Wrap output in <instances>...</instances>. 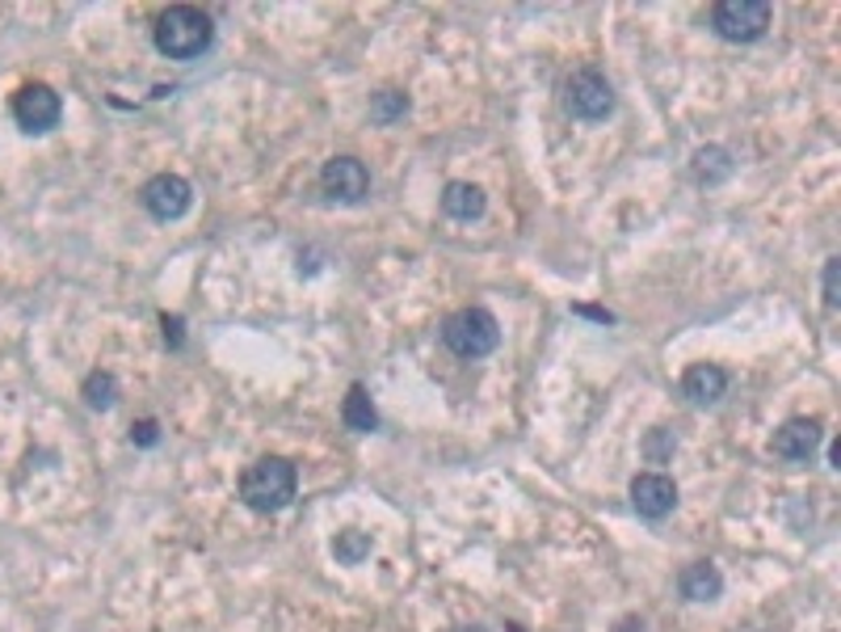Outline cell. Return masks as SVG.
<instances>
[{
  "mask_svg": "<svg viewBox=\"0 0 841 632\" xmlns=\"http://www.w3.org/2000/svg\"><path fill=\"white\" fill-rule=\"evenodd\" d=\"M152 38H156V51H160V56L190 63L211 47L215 22H211V13L194 9V4H173V9H165V13L156 17Z\"/></svg>",
  "mask_w": 841,
  "mask_h": 632,
  "instance_id": "1",
  "label": "cell"
},
{
  "mask_svg": "<svg viewBox=\"0 0 841 632\" xmlns=\"http://www.w3.org/2000/svg\"><path fill=\"white\" fill-rule=\"evenodd\" d=\"M295 485H299L295 464L283 460V455H265V460H257V464L240 477V502L257 514L287 511L290 502H295Z\"/></svg>",
  "mask_w": 841,
  "mask_h": 632,
  "instance_id": "2",
  "label": "cell"
},
{
  "mask_svg": "<svg viewBox=\"0 0 841 632\" xmlns=\"http://www.w3.org/2000/svg\"><path fill=\"white\" fill-rule=\"evenodd\" d=\"M442 342H446V350L459 355V359H471V362L489 359L496 346H501V325H496V317L489 308H459V312L446 317Z\"/></svg>",
  "mask_w": 841,
  "mask_h": 632,
  "instance_id": "3",
  "label": "cell"
},
{
  "mask_svg": "<svg viewBox=\"0 0 841 632\" xmlns=\"http://www.w3.org/2000/svg\"><path fill=\"white\" fill-rule=\"evenodd\" d=\"M564 110L577 122H602L614 110V85L598 68H577L564 81Z\"/></svg>",
  "mask_w": 841,
  "mask_h": 632,
  "instance_id": "4",
  "label": "cell"
},
{
  "mask_svg": "<svg viewBox=\"0 0 841 632\" xmlns=\"http://www.w3.org/2000/svg\"><path fill=\"white\" fill-rule=\"evenodd\" d=\"M774 9L766 0H720L711 9V31L728 38V43H757L770 31Z\"/></svg>",
  "mask_w": 841,
  "mask_h": 632,
  "instance_id": "5",
  "label": "cell"
},
{
  "mask_svg": "<svg viewBox=\"0 0 841 632\" xmlns=\"http://www.w3.org/2000/svg\"><path fill=\"white\" fill-rule=\"evenodd\" d=\"M59 119H63V102H59V93L51 85L34 81V85L17 90V97H13V122L26 135H43V131L59 127Z\"/></svg>",
  "mask_w": 841,
  "mask_h": 632,
  "instance_id": "6",
  "label": "cell"
},
{
  "mask_svg": "<svg viewBox=\"0 0 841 632\" xmlns=\"http://www.w3.org/2000/svg\"><path fill=\"white\" fill-rule=\"evenodd\" d=\"M144 207L152 219H160V224H173L181 219L185 211L194 207V190H190V181L177 178V174H156V178L144 186Z\"/></svg>",
  "mask_w": 841,
  "mask_h": 632,
  "instance_id": "7",
  "label": "cell"
},
{
  "mask_svg": "<svg viewBox=\"0 0 841 632\" xmlns=\"http://www.w3.org/2000/svg\"><path fill=\"white\" fill-rule=\"evenodd\" d=\"M320 186L333 203H362L367 190H371V174L358 156H333L324 169H320Z\"/></svg>",
  "mask_w": 841,
  "mask_h": 632,
  "instance_id": "8",
  "label": "cell"
},
{
  "mask_svg": "<svg viewBox=\"0 0 841 632\" xmlns=\"http://www.w3.org/2000/svg\"><path fill=\"white\" fill-rule=\"evenodd\" d=\"M820 439H825V426L816 418H791L774 430V443H770V448H774V455H783V460L804 464V460H813L816 455Z\"/></svg>",
  "mask_w": 841,
  "mask_h": 632,
  "instance_id": "9",
  "label": "cell"
},
{
  "mask_svg": "<svg viewBox=\"0 0 841 632\" xmlns=\"http://www.w3.org/2000/svg\"><path fill=\"white\" fill-rule=\"evenodd\" d=\"M632 506H636L644 518H665L673 506H677V485L665 473H639L632 481Z\"/></svg>",
  "mask_w": 841,
  "mask_h": 632,
  "instance_id": "10",
  "label": "cell"
},
{
  "mask_svg": "<svg viewBox=\"0 0 841 632\" xmlns=\"http://www.w3.org/2000/svg\"><path fill=\"white\" fill-rule=\"evenodd\" d=\"M728 392V371L716 362H695L686 375H682V396L695 401V405H716Z\"/></svg>",
  "mask_w": 841,
  "mask_h": 632,
  "instance_id": "11",
  "label": "cell"
},
{
  "mask_svg": "<svg viewBox=\"0 0 841 632\" xmlns=\"http://www.w3.org/2000/svg\"><path fill=\"white\" fill-rule=\"evenodd\" d=\"M677 591H682V599L690 603H711L724 595V577H720V570L711 561H695V565H686L677 573Z\"/></svg>",
  "mask_w": 841,
  "mask_h": 632,
  "instance_id": "12",
  "label": "cell"
},
{
  "mask_svg": "<svg viewBox=\"0 0 841 632\" xmlns=\"http://www.w3.org/2000/svg\"><path fill=\"white\" fill-rule=\"evenodd\" d=\"M489 207V199H484V190L480 186H471V181H450L446 190H442V211L450 215V219H480Z\"/></svg>",
  "mask_w": 841,
  "mask_h": 632,
  "instance_id": "13",
  "label": "cell"
},
{
  "mask_svg": "<svg viewBox=\"0 0 841 632\" xmlns=\"http://www.w3.org/2000/svg\"><path fill=\"white\" fill-rule=\"evenodd\" d=\"M341 421H346L353 434H371L379 426V414H375V401H371V392L362 389V384H353L346 392V405H341Z\"/></svg>",
  "mask_w": 841,
  "mask_h": 632,
  "instance_id": "14",
  "label": "cell"
},
{
  "mask_svg": "<svg viewBox=\"0 0 841 632\" xmlns=\"http://www.w3.org/2000/svg\"><path fill=\"white\" fill-rule=\"evenodd\" d=\"M690 174H695L698 186H716V181H724L732 174V156L724 148H698L695 160H690Z\"/></svg>",
  "mask_w": 841,
  "mask_h": 632,
  "instance_id": "15",
  "label": "cell"
},
{
  "mask_svg": "<svg viewBox=\"0 0 841 632\" xmlns=\"http://www.w3.org/2000/svg\"><path fill=\"white\" fill-rule=\"evenodd\" d=\"M81 396H85V405L88 409H115V401H118V380L110 375V371H88L85 375V384H81Z\"/></svg>",
  "mask_w": 841,
  "mask_h": 632,
  "instance_id": "16",
  "label": "cell"
},
{
  "mask_svg": "<svg viewBox=\"0 0 841 632\" xmlns=\"http://www.w3.org/2000/svg\"><path fill=\"white\" fill-rule=\"evenodd\" d=\"M333 557L341 561V565H362L367 557H371V536L367 532H337V540H333Z\"/></svg>",
  "mask_w": 841,
  "mask_h": 632,
  "instance_id": "17",
  "label": "cell"
},
{
  "mask_svg": "<svg viewBox=\"0 0 841 632\" xmlns=\"http://www.w3.org/2000/svg\"><path fill=\"white\" fill-rule=\"evenodd\" d=\"M405 110H408V97L405 93H396V90H383L371 97V119L375 122H396V119H405Z\"/></svg>",
  "mask_w": 841,
  "mask_h": 632,
  "instance_id": "18",
  "label": "cell"
},
{
  "mask_svg": "<svg viewBox=\"0 0 841 632\" xmlns=\"http://www.w3.org/2000/svg\"><path fill=\"white\" fill-rule=\"evenodd\" d=\"M673 448H677V439H673L669 430H652V434H648V443H644V452H648L652 464H661L665 455H673Z\"/></svg>",
  "mask_w": 841,
  "mask_h": 632,
  "instance_id": "19",
  "label": "cell"
},
{
  "mask_svg": "<svg viewBox=\"0 0 841 632\" xmlns=\"http://www.w3.org/2000/svg\"><path fill=\"white\" fill-rule=\"evenodd\" d=\"M838 278H841V258H829V262H825V308H838L841 303Z\"/></svg>",
  "mask_w": 841,
  "mask_h": 632,
  "instance_id": "20",
  "label": "cell"
},
{
  "mask_svg": "<svg viewBox=\"0 0 841 632\" xmlns=\"http://www.w3.org/2000/svg\"><path fill=\"white\" fill-rule=\"evenodd\" d=\"M131 443H135V448H156V443H160V426L152 418L135 421V426H131Z\"/></svg>",
  "mask_w": 841,
  "mask_h": 632,
  "instance_id": "21",
  "label": "cell"
},
{
  "mask_svg": "<svg viewBox=\"0 0 841 632\" xmlns=\"http://www.w3.org/2000/svg\"><path fill=\"white\" fill-rule=\"evenodd\" d=\"M160 325H165V342H169V346H173V350H177V346L185 342V330H181V317H169V312H165V317H160Z\"/></svg>",
  "mask_w": 841,
  "mask_h": 632,
  "instance_id": "22",
  "label": "cell"
},
{
  "mask_svg": "<svg viewBox=\"0 0 841 632\" xmlns=\"http://www.w3.org/2000/svg\"><path fill=\"white\" fill-rule=\"evenodd\" d=\"M614 632H644V624H639V616H627V620L614 624Z\"/></svg>",
  "mask_w": 841,
  "mask_h": 632,
  "instance_id": "23",
  "label": "cell"
},
{
  "mask_svg": "<svg viewBox=\"0 0 841 632\" xmlns=\"http://www.w3.org/2000/svg\"><path fill=\"white\" fill-rule=\"evenodd\" d=\"M577 312H580V317H593V321H602V325H606V321H610V312H606V308H585V303H580Z\"/></svg>",
  "mask_w": 841,
  "mask_h": 632,
  "instance_id": "24",
  "label": "cell"
},
{
  "mask_svg": "<svg viewBox=\"0 0 841 632\" xmlns=\"http://www.w3.org/2000/svg\"><path fill=\"white\" fill-rule=\"evenodd\" d=\"M455 632H484V629H480V624H471V629H455Z\"/></svg>",
  "mask_w": 841,
  "mask_h": 632,
  "instance_id": "25",
  "label": "cell"
}]
</instances>
